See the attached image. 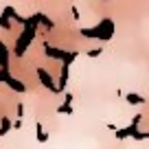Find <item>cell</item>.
I'll use <instances>...</instances> for the list:
<instances>
[{
	"label": "cell",
	"instance_id": "1",
	"mask_svg": "<svg viewBox=\"0 0 149 149\" xmlns=\"http://www.w3.org/2000/svg\"><path fill=\"white\" fill-rule=\"evenodd\" d=\"M0 127H2V130H0V134H7V132H9V127H11L9 118H2V123H0Z\"/></svg>",
	"mask_w": 149,
	"mask_h": 149
},
{
	"label": "cell",
	"instance_id": "2",
	"mask_svg": "<svg viewBox=\"0 0 149 149\" xmlns=\"http://www.w3.org/2000/svg\"><path fill=\"white\" fill-rule=\"evenodd\" d=\"M46 138H48V136H46V132H44L42 127L37 125V140H46Z\"/></svg>",
	"mask_w": 149,
	"mask_h": 149
}]
</instances>
